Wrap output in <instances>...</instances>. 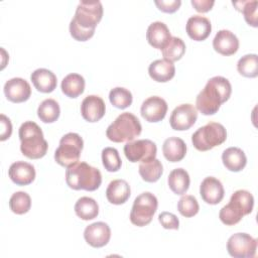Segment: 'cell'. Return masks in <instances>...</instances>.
I'll return each mask as SVG.
<instances>
[{
  "label": "cell",
  "instance_id": "cell-1",
  "mask_svg": "<svg viewBox=\"0 0 258 258\" xmlns=\"http://www.w3.org/2000/svg\"><path fill=\"white\" fill-rule=\"evenodd\" d=\"M102 16L103 6L100 1H81L70 22V33L73 38L78 41L89 40L94 35Z\"/></svg>",
  "mask_w": 258,
  "mask_h": 258
},
{
  "label": "cell",
  "instance_id": "cell-2",
  "mask_svg": "<svg viewBox=\"0 0 258 258\" xmlns=\"http://www.w3.org/2000/svg\"><path fill=\"white\" fill-rule=\"evenodd\" d=\"M232 86L228 79L216 76L211 78L196 99L197 110L204 115H214L221 105L229 100Z\"/></svg>",
  "mask_w": 258,
  "mask_h": 258
},
{
  "label": "cell",
  "instance_id": "cell-3",
  "mask_svg": "<svg viewBox=\"0 0 258 258\" xmlns=\"http://www.w3.org/2000/svg\"><path fill=\"white\" fill-rule=\"evenodd\" d=\"M67 184L76 190H96L102 183L100 170L87 162L78 161L70 165L66 170Z\"/></svg>",
  "mask_w": 258,
  "mask_h": 258
},
{
  "label": "cell",
  "instance_id": "cell-4",
  "mask_svg": "<svg viewBox=\"0 0 258 258\" xmlns=\"http://www.w3.org/2000/svg\"><path fill=\"white\" fill-rule=\"evenodd\" d=\"M20 150L24 156L30 159H38L46 154L48 144L43 138L41 128L33 121L21 124L18 131Z\"/></svg>",
  "mask_w": 258,
  "mask_h": 258
},
{
  "label": "cell",
  "instance_id": "cell-5",
  "mask_svg": "<svg viewBox=\"0 0 258 258\" xmlns=\"http://www.w3.org/2000/svg\"><path fill=\"white\" fill-rule=\"evenodd\" d=\"M253 207L254 198L252 194L245 189H238L231 196L229 203L221 209L219 218L223 224L233 226L238 224L244 216L249 215Z\"/></svg>",
  "mask_w": 258,
  "mask_h": 258
},
{
  "label": "cell",
  "instance_id": "cell-6",
  "mask_svg": "<svg viewBox=\"0 0 258 258\" xmlns=\"http://www.w3.org/2000/svg\"><path fill=\"white\" fill-rule=\"evenodd\" d=\"M141 131L142 126L139 119L132 113L124 112L108 126L106 136L113 142H130L139 136Z\"/></svg>",
  "mask_w": 258,
  "mask_h": 258
},
{
  "label": "cell",
  "instance_id": "cell-7",
  "mask_svg": "<svg viewBox=\"0 0 258 258\" xmlns=\"http://www.w3.org/2000/svg\"><path fill=\"white\" fill-rule=\"evenodd\" d=\"M226 139V128L218 122H209L191 135L192 145L199 151L211 150L224 143Z\"/></svg>",
  "mask_w": 258,
  "mask_h": 258
},
{
  "label": "cell",
  "instance_id": "cell-8",
  "mask_svg": "<svg viewBox=\"0 0 258 258\" xmlns=\"http://www.w3.org/2000/svg\"><path fill=\"white\" fill-rule=\"evenodd\" d=\"M83 147V138L78 133H67L59 140V145L54 152V160L59 165L69 167L79 161Z\"/></svg>",
  "mask_w": 258,
  "mask_h": 258
},
{
  "label": "cell",
  "instance_id": "cell-9",
  "mask_svg": "<svg viewBox=\"0 0 258 258\" xmlns=\"http://www.w3.org/2000/svg\"><path fill=\"white\" fill-rule=\"evenodd\" d=\"M157 206L158 202L153 194L149 191L140 194L134 200L130 212L131 223L137 227H144L148 225L152 221L153 215L157 210Z\"/></svg>",
  "mask_w": 258,
  "mask_h": 258
},
{
  "label": "cell",
  "instance_id": "cell-10",
  "mask_svg": "<svg viewBox=\"0 0 258 258\" xmlns=\"http://www.w3.org/2000/svg\"><path fill=\"white\" fill-rule=\"evenodd\" d=\"M227 250L234 258H252L256 255L257 239L247 233H236L228 239Z\"/></svg>",
  "mask_w": 258,
  "mask_h": 258
},
{
  "label": "cell",
  "instance_id": "cell-11",
  "mask_svg": "<svg viewBox=\"0 0 258 258\" xmlns=\"http://www.w3.org/2000/svg\"><path fill=\"white\" fill-rule=\"evenodd\" d=\"M156 144L149 139H139L127 142L124 146V154L131 162H146L155 158Z\"/></svg>",
  "mask_w": 258,
  "mask_h": 258
},
{
  "label": "cell",
  "instance_id": "cell-12",
  "mask_svg": "<svg viewBox=\"0 0 258 258\" xmlns=\"http://www.w3.org/2000/svg\"><path fill=\"white\" fill-rule=\"evenodd\" d=\"M198 111L191 104H181L174 108L169 118V124L173 130L183 131L189 129L197 121Z\"/></svg>",
  "mask_w": 258,
  "mask_h": 258
},
{
  "label": "cell",
  "instance_id": "cell-13",
  "mask_svg": "<svg viewBox=\"0 0 258 258\" xmlns=\"http://www.w3.org/2000/svg\"><path fill=\"white\" fill-rule=\"evenodd\" d=\"M167 108V103L164 99L158 96H151L142 103L140 113L147 122L155 123L164 119Z\"/></svg>",
  "mask_w": 258,
  "mask_h": 258
},
{
  "label": "cell",
  "instance_id": "cell-14",
  "mask_svg": "<svg viewBox=\"0 0 258 258\" xmlns=\"http://www.w3.org/2000/svg\"><path fill=\"white\" fill-rule=\"evenodd\" d=\"M84 238L90 246L94 248H101L107 245L110 241L111 229L108 224L104 222H96L86 227L84 231Z\"/></svg>",
  "mask_w": 258,
  "mask_h": 258
},
{
  "label": "cell",
  "instance_id": "cell-15",
  "mask_svg": "<svg viewBox=\"0 0 258 258\" xmlns=\"http://www.w3.org/2000/svg\"><path fill=\"white\" fill-rule=\"evenodd\" d=\"M4 94L7 100L13 103H22L29 99L31 88L27 81L22 78H12L4 85Z\"/></svg>",
  "mask_w": 258,
  "mask_h": 258
},
{
  "label": "cell",
  "instance_id": "cell-16",
  "mask_svg": "<svg viewBox=\"0 0 258 258\" xmlns=\"http://www.w3.org/2000/svg\"><path fill=\"white\" fill-rule=\"evenodd\" d=\"M106 112V105L103 99L97 95L87 96L81 104L82 117L91 123L101 120Z\"/></svg>",
  "mask_w": 258,
  "mask_h": 258
},
{
  "label": "cell",
  "instance_id": "cell-17",
  "mask_svg": "<svg viewBox=\"0 0 258 258\" xmlns=\"http://www.w3.org/2000/svg\"><path fill=\"white\" fill-rule=\"evenodd\" d=\"M200 195L204 202L210 205H217L222 202L225 190L222 182L214 177L208 176L206 177L201 185H200Z\"/></svg>",
  "mask_w": 258,
  "mask_h": 258
},
{
  "label": "cell",
  "instance_id": "cell-18",
  "mask_svg": "<svg viewBox=\"0 0 258 258\" xmlns=\"http://www.w3.org/2000/svg\"><path fill=\"white\" fill-rule=\"evenodd\" d=\"M214 49L222 55H232L239 48L238 37L230 30L222 29L217 32L213 39Z\"/></svg>",
  "mask_w": 258,
  "mask_h": 258
},
{
  "label": "cell",
  "instance_id": "cell-19",
  "mask_svg": "<svg viewBox=\"0 0 258 258\" xmlns=\"http://www.w3.org/2000/svg\"><path fill=\"white\" fill-rule=\"evenodd\" d=\"M185 30L191 39L196 41H203L211 34L212 24L207 17L194 15L187 19Z\"/></svg>",
  "mask_w": 258,
  "mask_h": 258
},
{
  "label": "cell",
  "instance_id": "cell-20",
  "mask_svg": "<svg viewBox=\"0 0 258 258\" xmlns=\"http://www.w3.org/2000/svg\"><path fill=\"white\" fill-rule=\"evenodd\" d=\"M8 175L17 185H27L34 180L35 169L32 164L19 160L10 165Z\"/></svg>",
  "mask_w": 258,
  "mask_h": 258
},
{
  "label": "cell",
  "instance_id": "cell-21",
  "mask_svg": "<svg viewBox=\"0 0 258 258\" xmlns=\"http://www.w3.org/2000/svg\"><path fill=\"white\" fill-rule=\"evenodd\" d=\"M171 35L167 25L161 21L152 22L147 28V41L154 48L161 49L167 43Z\"/></svg>",
  "mask_w": 258,
  "mask_h": 258
},
{
  "label": "cell",
  "instance_id": "cell-22",
  "mask_svg": "<svg viewBox=\"0 0 258 258\" xmlns=\"http://www.w3.org/2000/svg\"><path fill=\"white\" fill-rule=\"evenodd\" d=\"M30 80L34 88L41 93H51L56 88V76L47 69H37L31 76Z\"/></svg>",
  "mask_w": 258,
  "mask_h": 258
},
{
  "label": "cell",
  "instance_id": "cell-23",
  "mask_svg": "<svg viewBox=\"0 0 258 258\" xmlns=\"http://www.w3.org/2000/svg\"><path fill=\"white\" fill-rule=\"evenodd\" d=\"M148 74L153 81L165 83L174 77L175 67L173 62L167 59H156L149 64Z\"/></svg>",
  "mask_w": 258,
  "mask_h": 258
},
{
  "label": "cell",
  "instance_id": "cell-24",
  "mask_svg": "<svg viewBox=\"0 0 258 258\" xmlns=\"http://www.w3.org/2000/svg\"><path fill=\"white\" fill-rule=\"evenodd\" d=\"M131 194L129 183L124 179L112 180L106 189V198L113 205H122L129 199Z\"/></svg>",
  "mask_w": 258,
  "mask_h": 258
},
{
  "label": "cell",
  "instance_id": "cell-25",
  "mask_svg": "<svg viewBox=\"0 0 258 258\" xmlns=\"http://www.w3.org/2000/svg\"><path fill=\"white\" fill-rule=\"evenodd\" d=\"M162 152L168 161L178 162L186 154V144L179 137H169L163 142Z\"/></svg>",
  "mask_w": 258,
  "mask_h": 258
},
{
  "label": "cell",
  "instance_id": "cell-26",
  "mask_svg": "<svg viewBox=\"0 0 258 258\" xmlns=\"http://www.w3.org/2000/svg\"><path fill=\"white\" fill-rule=\"evenodd\" d=\"M222 161L225 167L234 172L241 171L247 163L244 151L239 147H229L222 154Z\"/></svg>",
  "mask_w": 258,
  "mask_h": 258
},
{
  "label": "cell",
  "instance_id": "cell-27",
  "mask_svg": "<svg viewBox=\"0 0 258 258\" xmlns=\"http://www.w3.org/2000/svg\"><path fill=\"white\" fill-rule=\"evenodd\" d=\"M167 183L172 192L181 196L187 191L190 183V178L185 169L175 168L170 171L167 178Z\"/></svg>",
  "mask_w": 258,
  "mask_h": 258
},
{
  "label": "cell",
  "instance_id": "cell-28",
  "mask_svg": "<svg viewBox=\"0 0 258 258\" xmlns=\"http://www.w3.org/2000/svg\"><path fill=\"white\" fill-rule=\"evenodd\" d=\"M85 79L79 74H69L61 81V91L69 98H77L85 91Z\"/></svg>",
  "mask_w": 258,
  "mask_h": 258
},
{
  "label": "cell",
  "instance_id": "cell-29",
  "mask_svg": "<svg viewBox=\"0 0 258 258\" xmlns=\"http://www.w3.org/2000/svg\"><path fill=\"white\" fill-rule=\"evenodd\" d=\"M75 213L84 221L93 220L97 218L99 214L98 203L90 197H82L75 205Z\"/></svg>",
  "mask_w": 258,
  "mask_h": 258
},
{
  "label": "cell",
  "instance_id": "cell-30",
  "mask_svg": "<svg viewBox=\"0 0 258 258\" xmlns=\"http://www.w3.org/2000/svg\"><path fill=\"white\" fill-rule=\"evenodd\" d=\"M59 114V105L53 99L43 100L37 108V116L43 123H53L58 119Z\"/></svg>",
  "mask_w": 258,
  "mask_h": 258
},
{
  "label": "cell",
  "instance_id": "cell-31",
  "mask_svg": "<svg viewBox=\"0 0 258 258\" xmlns=\"http://www.w3.org/2000/svg\"><path fill=\"white\" fill-rule=\"evenodd\" d=\"M164 59L171 62L179 60L185 52V44L183 40L176 36H171L167 43L161 48Z\"/></svg>",
  "mask_w": 258,
  "mask_h": 258
},
{
  "label": "cell",
  "instance_id": "cell-32",
  "mask_svg": "<svg viewBox=\"0 0 258 258\" xmlns=\"http://www.w3.org/2000/svg\"><path fill=\"white\" fill-rule=\"evenodd\" d=\"M138 170L143 180L147 182H155L160 178L163 172V166L158 159L154 158L146 162H140Z\"/></svg>",
  "mask_w": 258,
  "mask_h": 258
},
{
  "label": "cell",
  "instance_id": "cell-33",
  "mask_svg": "<svg viewBox=\"0 0 258 258\" xmlns=\"http://www.w3.org/2000/svg\"><path fill=\"white\" fill-rule=\"evenodd\" d=\"M237 70L240 75L246 78H256L258 76V56L250 53L242 56L237 62Z\"/></svg>",
  "mask_w": 258,
  "mask_h": 258
},
{
  "label": "cell",
  "instance_id": "cell-34",
  "mask_svg": "<svg viewBox=\"0 0 258 258\" xmlns=\"http://www.w3.org/2000/svg\"><path fill=\"white\" fill-rule=\"evenodd\" d=\"M31 207L30 196L25 191L14 192L9 200V208L16 215L26 214Z\"/></svg>",
  "mask_w": 258,
  "mask_h": 258
},
{
  "label": "cell",
  "instance_id": "cell-35",
  "mask_svg": "<svg viewBox=\"0 0 258 258\" xmlns=\"http://www.w3.org/2000/svg\"><path fill=\"white\" fill-rule=\"evenodd\" d=\"M109 100L114 107L118 109H125L132 104L133 97L129 90L123 87H116L110 91Z\"/></svg>",
  "mask_w": 258,
  "mask_h": 258
},
{
  "label": "cell",
  "instance_id": "cell-36",
  "mask_svg": "<svg viewBox=\"0 0 258 258\" xmlns=\"http://www.w3.org/2000/svg\"><path fill=\"white\" fill-rule=\"evenodd\" d=\"M102 162L105 169L109 172L118 171L122 165L119 152L114 147H105L102 150Z\"/></svg>",
  "mask_w": 258,
  "mask_h": 258
},
{
  "label": "cell",
  "instance_id": "cell-37",
  "mask_svg": "<svg viewBox=\"0 0 258 258\" xmlns=\"http://www.w3.org/2000/svg\"><path fill=\"white\" fill-rule=\"evenodd\" d=\"M233 5L236 6V9L241 11L244 15L246 22L253 26L257 27V5L258 2L254 1H239L233 2Z\"/></svg>",
  "mask_w": 258,
  "mask_h": 258
},
{
  "label": "cell",
  "instance_id": "cell-38",
  "mask_svg": "<svg viewBox=\"0 0 258 258\" xmlns=\"http://www.w3.org/2000/svg\"><path fill=\"white\" fill-rule=\"evenodd\" d=\"M177 210L179 214L185 218H191L199 213L200 206L194 196H182L177 203Z\"/></svg>",
  "mask_w": 258,
  "mask_h": 258
},
{
  "label": "cell",
  "instance_id": "cell-39",
  "mask_svg": "<svg viewBox=\"0 0 258 258\" xmlns=\"http://www.w3.org/2000/svg\"><path fill=\"white\" fill-rule=\"evenodd\" d=\"M158 221L164 229L169 230H178L179 221L178 218L169 212H162L158 215Z\"/></svg>",
  "mask_w": 258,
  "mask_h": 258
},
{
  "label": "cell",
  "instance_id": "cell-40",
  "mask_svg": "<svg viewBox=\"0 0 258 258\" xmlns=\"http://www.w3.org/2000/svg\"><path fill=\"white\" fill-rule=\"evenodd\" d=\"M154 3L158 7V9L161 10L162 12L173 13L179 8V6L181 4V1L180 0H169V1L168 0L167 1H165V0H161V1L156 0V1H154Z\"/></svg>",
  "mask_w": 258,
  "mask_h": 258
},
{
  "label": "cell",
  "instance_id": "cell-41",
  "mask_svg": "<svg viewBox=\"0 0 258 258\" xmlns=\"http://www.w3.org/2000/svg\"><path fill=\"white\" fill-rule=\"evenodd\" d=\"M0 124H1V133H0V140L5 141L11 136L12 133V124L10 119L5 116L4 114L0 115Z\"/></svg>",
  "mask_w": 258,
  "mask_h": 258
},
{
  "label": "cell",
  "instance_id": "cell-42",
  "mask_svg": "<svg viewBox=\"0 0 258 258\" xmlns=\"http://www.w3.org/2000/svg\"><path fill=\"white\" fill-rule=\"evenodd\" d=\"M191 5L198 12H208L215 4L214 0H191Z\"/></svg>",
  "mask_w": 258,
  "mask_h": 258
}]
</instances>
